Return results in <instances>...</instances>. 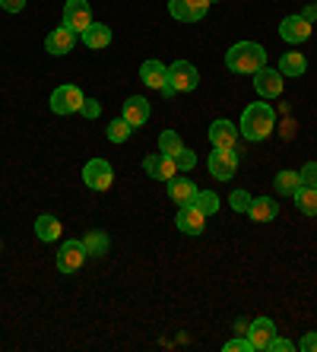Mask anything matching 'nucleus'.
<instances>
[{
  "label": "nucleus",
  "mask_w": 317,
  "mask_h": 352,
  "mask_svg": "<svg viewBox=\"0 0 317 352\" xmlns=\"http://www.w3.org/2000/svg\"><path fill=\"white\" fill-rule=\"evenodd\" d=\"M143 172H146L149 178L165 181V184H168V181L178 175V165H175V159L171 156H165V153H153V156L143 159Z\"/></svg>",
  "instance_id": "10"
},
{
  "label": "nucleus",
  "mask_w": 317,
  "mask_h": 352,
  "mask_svg": "<svg viewBox=\"0 0 317 352\" xmlns=\"http://www.w3.org/2000/svg\"><path fill=\"white\" fill-rule=\"evenodd\" d=\"M175 226H178L184 235H200V232H204V226H206V216L200 213L197 206L184 204L178 210V216H175Z\"/></svg>",
  "instance_id": "17"
},
{
  "label": "nucleus",
  "mask_w": 317,
  "mask_h": 352,
  "mask_svg": "<svg viewBox=\"0 0 317 352\" xmlns=\"http://www.w3.org/2000/svg\"><path fill=\"white\" fill-rule=\"evenodd\" d=\"M251 200H254V197L248 194V190H232V197H228V204H232V210H235V213H248Z\"/></svg>",
  "instance_id": "30"
},
{
  "label": "nucleus",
  "mask_w": 317,
  "mask_h": 352,
  "mask_svg": "<svg viewBox=\"0 0 317 352\" xmlns=\"http://www.w3.org/2000/svg\"><path fill=\"white\" fill-rule=\"evenodd\" d=\"M83 102H86V96L74 82H64L51 92V111L54 115H76V111H83Z\"/></svg>",
  "instance_id": "4"
},
{
  "label": "nucleus",
  "mask_w": 317,
  "mask_h": 352,
  "mask_svg": "<svg viewBox=\"0 0 317 352\" xmlns=\"http://www.w3.org/2000/svg\"><path fill=\"white\" fill-rule=\"evenodd\" d=\"M86 245L83 241H76V238H70V241H64L61 245V251H57V270L61 273H76L83 267V261H86Z\"/></svg>",
  "instance_id": "7"
},
{
  "label": "nucleus",
  "mask_w": 317,
  "mask_h": 352,
  "mask_svg": "<svg viewBox=\"0 0 317 352\" xmlns=\"http://www.w3.org/2000/svg\"><path fill=\"white\" fill-rule=\"evenodd\" d=\"M194 194H197V184L190 178H181V175H175V178L168 181V197L178 206L190 204V200H194Z\"/></svg>",
  "instance_id": "20"
},
{
  "label": "nucleus",
  "mask_w": 317,
  "mask_h": 352,
  "mask_svg": "<svg viewBox=\"0 0 317 352\" xmlns=\"http://www.w3.org/2000/svg\"><path fill=\"white\" fill-rule=\"evenodd\" d=\"M168 13L178 23H200L210 13V0H168Z\"/></svg>",
  "instance_id": "6"
},
{
  "label": "nucleus",
  "mask_w": 317,
  "mask_h": 352,
  "mask_svg": "<svg viewBox=\"0 0 317 352\" xmlns=\"http://www.w3.org/2000/svg\"><path fill=\"white\" fill-rule=\"evenodd\" d=\"M254 89L261 98H279L283 96V74L273 70V67H263L254 74Z\"/></svg>",
  "instance_id": "11"
},
{
  "label": "nucleus",
  "mask_w": 317,
  "mask_h": 352,
  "mask_svg": "<svg viewBox=\"0 0 317 352\" xmlns=\"http://www.w3.org/2000/svg\"><path fill=\"white\" fill-rule=\"evenodd\" d=\"M83 181L89 190H108L114 184V168L105 159H89L86 168H83Z\"/></svg>",
  "instance_id": "5"
},
{
  "label": "nucleus",
  "mask_w": 317,
  "mask_h": 352,
  "mask_svg": "<svg viewBox=\"0 0 317 352\" xmlns=\"http://www.w3.org/2000/svg\"><path fill=\"white\" fill-rule=\"evenodd\" d=\"M273 184H276V194L292 197L295 190L301 188V178H298V172H289V168H283V172L273 178Z\"/></svg>",
  "instance_id": "25"
},
{
  "label": "nucleus",
  "mask_w": 317,
  "mask_h": 352,
  "mask_svg": "<svg viewBox=\"0 0 317 352\" xmlns=\"http://www.w3.org/2000/svg\"><path fill=\"white\" fill-rule=\"evenodd\" d=\"M105 133H108V140H111V143H127V140H131V133H133V127L124 121V118H114V121H108Z\"/></svg>",
  "instance_id": "28"
},
{
  "label": "nucleus",
  "mask_w": 317,
  "mask_h": 352,
  "mask_svg": "<svg viewBox=\"0 0 317 352\" xmlns=\"http://www.w3.org/2000/svg\"><path fill=\"white\" fill-rule=\"evenodd\" d=\"M276 70L283 76H305V70H308V60H305V54H301V51H285L283 58H279Z\"/></svg>",
  "instance_id": "22"
},
{
  "label": "nucleus",
  "mask_w": 317,
  "mask_h": 352,
  "mask_svg": "<svg viewBox=\"0 0 317 352\" xmlns=\"http://www.w3.org/2000/svg\"><path fill=\"white\" fill-rule=\"evenodd\" d=\"M226 67L232 74H257L267 67V51L257 41H238L226 51Z\"/></svg>",
  "instance_id": "2"
},
{
  "label": "nucleus",
  "mask_w": 317,
  "mask_h": 352,
  "mask_svg": "<svg viewBox=\"0 0 317 352\" xmlns=\"http://www.w3.org/2000/svg\"><path fill=\"white\" fill-rule=\"evenodd\" d=\"M64 25H67V29H74L76 35H83L92 25V7L86 3V0H67Z\"/></svg>",
  "instance_id": "8"
},
{
  "label": "nucleus",
  "mask_w": 317,
  "mask_h": 352,
  "mask_svg": "<svg viewBox=\"0 0 317 352\" xmlns=\"http://www.w3.org/2000/svg\"><path fill=\"white\" fill-rule=\"evenodd\" d=\"M226 352H254V346H251L248 336H235V340H228L226 343Z\"/></svg>",
  "instance_id": "34"
},
{
  "label": "nucleus",
  "mask_w": 317,
  "mask_h": 352,
  "mask_svg": "<svg viewBox=\"0 0 317 352\" xmlns=\"http://www.w3.org/2000/svg\"><path fill=\"white\" fill-rule=\"evenodd\" d=\"M314 7H317V3H314Z\"/></svg>",
  "instance_id": "40"
},
{
  "label": "nucleus",
  "mask_w": 317,
  "mask_h": 352,
  "mask_svg": "<svg viewBox=\"0 0 317 352\" xmlns=\"http://www.w3.org/2000/svg\"><path fill=\"white\" fill-rule=\"evenodd\" d=\"M248 340H251V346H254V352H267V346H270V340L276 336V324L270 318H254L251 324H248Z\"/></svg>",
  "instance_id": "12"
},
{
  "label": "nucleus",
  "mask_w": 317,
  "mask_h": 352,
  "mask_svg": "<svg viewBox=\"0 0 317 352\" xmlns=\"http://www.w3.org/2000/svg\"><path fill=\"white\" fill-rule=\"evenodd\" d=\"M248 216L254 222H273L279 216V204L273 197H254L251 206H248Z\"/></svg>",
  "instance_id": "19"
},
{
  "label": "nucleus",
  "mask_w": 317,
  "mask_h": 352,
  "mask_svg": "<svg viewBox=\"0 0 317 352\" xmlns=\"http://www.w3.org/2000/svg\"><path fill=\"white\" fill-rule=\"evenodd\" d=\"M140 80L146 82L149 89H165V82H168V67L162 64V60H143V67H140Z\"/></svg>",
  "instance_id": "18"
},
{
  "label": "nucleus",
  "mask_w": 317,
  "mask_h": 352,
  "mask_svg": "<svg viewBox=\"0 0 317 352\" xmlns=\"http://www.w3.org/2000/svg\"><path fill=\"white\" fill-rule=\"evenodd\" d=\"M295 346H292V340H289V336H273V340H270V346H267V352H292Z\"/></svg>",
  "instance_id": "33"
},
{
  "label": "nucleus",
  "mask_w": 317,
  "mask_h": 352,
  "mask_svg": "<svg viewBox=\"0 0 317 352\" xmlns=\"http://www.w3.org/2000/svg\"><path fill=\"white\" fill-rule=\"evenodd\" d=\"M61 219L51 213H41L39 219H35V235H39V241H57L61 238Z\"/></svg>",
  "instance_id": "23"
},
{
  "label": "nucleus",
  "mask_w": 317,
  "mask_h": 352,
  "mask_svg": "<svg viewBox=\"0 0 317 352\" xmlns=\"http://www.w3.org/2000/svg\"><path fill=\"white\" fill-rule=\"evenodd\" d=\"M190 206H197L204 216H212L216 210H219V194H212V190H197L194 200H190Z\"/></svg>",
  "instance_id": "27"
},
{
  "label": "nucleus",
  "mask_w": 317,
  "mask_h": 352,
  "mask_svg": "<svg viewBox=\"0 0 317 352\" xmlns=\"http://www.w3.org/2000/svg\"><path fill=\"white\" fill-rule=\"evenodd\" d=\"M181 149H184V143H181V137L175 131H162V137H159V153H165V156H178Z\"/></svg>",
  "instance_id": "29"
},
{
  "label": "nucleus",
  "mask_w": 317,
  "mask_h": 352,
  "mask_svg": "<svg viewBox=\"0 0 317 352\" xmlns=\"http://www.w3.org/2000/svg\"><path fill=\"white\" fill-rule=\"evenodd\" d=\"M210 3H216V0H210Z\"/></svg>",
  "instance_id": "39"
},
{
  "label": "nucleus",
  "mask_w": 317,
  "mask_h": 352,
  "mask_svg": "<svg viewBox=\"0 0 317 352\" xmlns=\"http://www.w3.org/2000/svg\"><path fill=\"white\" fill-rule=\"evenodd\" d=\"M276 127V111L267 105V102H254V105L244 108L241 115V124H238V133L244 140H251V143H261L273 133Z\"/></svg>",
  "instance_id": "1"
},
{
  "label": "nucleus",
  "mask_w": 317,
  "mask_h": 352,
  "mask_svg": "<svg viewBox=\"0 0 317 352\" xmlns=\"http://www.w3.org/2000/svg\"><path fill=\"white\" fill-rule=\"evenodd\" d=\"M235 168H238V149H216V153H210V175L216 181L235 178Z\"/></svg>",
  "instance_id": "9"
},
{
  "label": "nucleus",
  "mask_w": 317,
  "mask_h": 352,
  "mask_svg": "<svg viewBox=\"0 0 317 352\" xmlns=\"http://www.w3.org/2000/svg\"><path fill=\"white\" fill-rule=\"evenodd\" d=\"M0 7L7 10V13H23V10H25V0H0Z\"/></svg>",
  "instance_id": "37"
},
{
  "label": "nucleus",
  "mask_w": 317,
  "mask_h": 352,
  "mask_svg": "<svg viewBox=\"0 0 317 352\" xmlns=\"http://www.w3.org/2000/svg\"><path fill=\"white\" fill-rule=\"evenodd\" d=\"M210 143L216 149H238V127L232 121H226V118H219V121L210 124Z\"/></svg>",
  "instance_id": "14"
},
{
  "label": "nucleus",
  "mask_w": 317,
  "mask_h": 352,
  "mask_svg": "<svg viewBox=\"0 0 317 352\" xmlns=\"http://www.w3.org/2000/svg\"><path fill=\"white\" fill-rule=\"evenodd\" d=\"M74 48H76V32L67 29V25H57L54 32H48V38H45V51L54 54V58H64Z\"/></svg>",
  "instance_id": "13"
},
{
  "label": "nucleus",
  "mask_w": 317,
  "mask_h": 352,
  "mask_svg": "<svg viewBox=\"0 0 317 352\" xmlns=\"http://www.w3.org/2000/svg\"><path fill=\"white\" fill-rule=\"evenodd\" d=\"M83 115H86V118H98V115H102V105H98L96 98H86V102H83Z\"/></svg>",
  "instance_id": "36"
},
{
  "label": "nucleus",
  "mask_w": 317,
  "mask_h": 352,
  "mask_svg": "<svg viewBox=\"0 0 317 352\" xmlns=\"http://www.w3.org/2000/svg\"><path fill=\"white\" fill-rule=\"evenodd\" d=\"M149 111H153V108H149L146 98H143V96H131L127 102H124L121 118H124L127 124H131L133 131H137V127H143V124L149 121Z\"/></svg>",
  "instance_id": "16"
},
{
  "label": "nucleus",
  "mask_w": 317,
  "mask_h": 352,
  "mask_svg": "<svg viewBox=\"0 0 317 352\" xmlns=\"http://www.w3.org/2000/svg\"><path fill=\"white\" fill-rule=\"evenodd\" d=\"M301 352H317V330H311V333H305V340L298 343Z\"/></svg>",
  "instance_id": "35"
},
{
  "label": "nucleus",
  "mask_w": 317,
  "mask_h": 352,
  "mask_svg": "<svg viewBox=\"0 0 317 352\" xmlns=\"http://www.w3.org/2000/svg\"><path fill=\"white\" fill-rule=\"evenodd\" d=\"M279 35H283V41H289V45H301V41L311 38V23L301 16H285L283 23H279Z\"/></svg>",
  "instance_id": "15"
},
{
  "label": "nucleus",
  "mask_w": 317,
  "mask_h": 352,
  "mask_svg": "<svg viewBox=\"0 0 317 352\" xmlns=\"http://www.w3.org/2000/svg\"><path fill=\"white\" fill-rule=\"evenodd\" d=\"M298 178H301V184H305V188H317V162L305 165V168L298 172Z\"/></svg>",
  "instance_id": "32"
},
{
  "label": "nucleus",
  "mask_w": 317,
  "mask_h": 352,
  "mask_svg": "<svg viewBox=\"0 0 317 352\" xmlns=\"http://www.w3.org/2000/svg\"><path fill=\"white\" fill-rule=\"evenodd\" d=\"M83 45H86V48H92V51L108 48V45H111V29H108V25H102V23H92L89 29L83 32Z\"/></svg>",
  "instance_id": "21"
},
{
  "label": "nucleus",
  "mask_w": 317,
  "mask_h": 352,
  "mask_svg": "<svg viewBox=\"0 0 317 352\" xmlns=\"http://www.w3.org/2000/svg\"><path fill=\"white\" fill-rule=\"evenodd\" d=\"M197 82H200V74L190 60H175L168 64V82H165L162 96L171 98V96H181V92H194Z\"/></svg>",
  "instance_id": "3"
},
{
  "label": "nucleus",
  "mask_w": 317,
  "mask_h": 352,
  "mask_svg": "<svg viewBox=\"0 0 317 352\" xmlns=\"http://www.w3.org/2000/svg\"><path fill=\"white\" fill-rule=\"evenodd\" d=\"M298 16H301V19H308V23L314 25V19H317V7H305V10L298 13Z\"/></svg>",
  "instance_id": "38"
},
{
  "label": "nucleus",
  "mask_w": 317,
  "mask_h": 352,
  "mask_svg": "<svg viewBox=\"0 0 317 352\" xmlns=\"http://www.w3.org/2000/svg\"><path fill=\"white\" fill-rule=\"evenodd\" d=\"M175 165H178V172H190V168H194V165H197V156H194V153H190V149H181V153H178V156H175Z\"/></svg>",
  "instance_id": "31"
},
{
  "label": "nucleus",
  "mask_w": 317,
  "mask_h": 352,
  "mask_svg": "<svg viewBox=\"0 0 317 352\" xmlns=\"http://www.w3.org/2000/svg\"><path fill=\"white\" fill-rule=\"evenodd\" d=\"M83 245H86V254L89 257H102V254H108L111 241H108L105 232H89V235L83 238Z\"/></svg>",
  "instance_id": "26"
},
{
  "label": "nucleus",
  "mask_w": 317,
  "mask_h": 352,
  "mask_svg": "<svg viewBox=\"0 0 317 352\" xmlns=\"http://www.w3.org/2000/svg\"><path fill=\"white\" fill-rule=\"evenodd\" d=\"M292 200L305 216H317V188H305V184H301L292 194Z\"/></svg>",
  "instance_id": "24"
}]
</instances>
